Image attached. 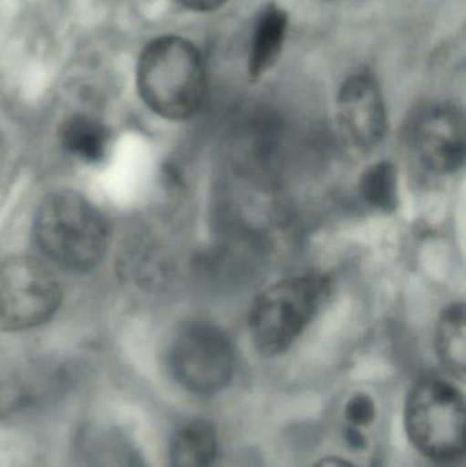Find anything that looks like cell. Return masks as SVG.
Listing matches in <instances>:
<instances>
[{
  "label": "cell",
  "instance_id": "cell-1",
  "mask_svg": "<svg viewBox=\"0 0 466 467\" xmlns=\"http://www.w3.org/2000/svg\"><path fill=\"white\" fill-rule=\"evenodd\" d=\"M137 89L145 106L164 119L193 117L205 96L202 54L180 36L155 38L140 57Z\"/></svg>",
  "mask_w": 466,
  "mask_h": 467
},
{
  "label": "cell",
  "instance_id": "cell-2",
  "mask_svg": "<svg viewBox=\"0 0 466 467\" xmlns=\"http://www.w3.org/2000/svg\"><path fill=\"white\" fill-rule=\"evenodd\" d=\"M41 252L57 265L88 271L109 247V227L98 208L76 192H55L41 202L33 223Z\"/></svg>",
  "mask_w": 466,
  "mask_h": 467
},
{
  "label": "cell",
  "instance_id": "cell-3",
  "mask_svg": "<svg viewBox=\"0 0 466 467\" xmlns=\"http://www.w3.org/2000/svg\"><path fill=\"white\" fill-rule=\"evenodd\" d=\"M328 290L327 280L316 275L287 277L265 288L248 316L257 350L270 357L289 350L319 312Z\"/></svg>",
  "mask_w": 466,
  "mask_h": 467
},
{
  "label": "cell",
  "instance_id": "cell-4",
  "mask_svg": "<svg viewBox=\"0 0 466 467\" xmlns=\"http://www.w3.org/2000/svg\"><path fill=\"white\" fill-rule=\"evenodd\" d=\"M405 428L420 454L451 462L465 449V405L461 392L448 381L429 378L410 389L405 405Z\"/></svg>",
  "mask_w": 466,
  "mask_h": 467
},
{
  "label": "cell",
  "instance_id": "cell-5",
  "mask_svg": "<svg viewBox=\"0 0 466 467\" xmlns=\"http://www.w3.org/2000/svg\"><path fill=\"white\" fill-rule=\"evenodd\" d=\"M60 302L57 277L37 258L16 255L0 264V328L26 331L43 326Z\"/></svg>",
  "mask_w": 466,
  "mask_h": 467
},
{
  "label": "cell",
  "instance_id": "cell-6",
  "mask_svg": "<svg viewBox=\"0 0 466 467\" xmlns=\"http://www.w3.org/2000/svg\"><path fill=\"white\" fill-rule=\"evenodd\" d=\"M170 370L192 394H218L234 376L235 353L227 335L208 323L186 326L175 337L169 354Z\"/></svg>",
  "mask_w": 466,
  "mask_h": 467
},
{
  "label": "cell",
  "instance_id": "cell-7",
  "mask_svg": "<svg viewBox=\"0 0 466 467\" xmlns=\"http://www.w3.org/2000/svg\"><path fill=\"white\" fill-rule=\"evenodd\" d=\"M413 150L427 170L453 174L465 159V123L461 111L450 104L424 107L410 129Z\"/></svg>",
  "mask_w": 466,
  "mask_h": 467
},
{
  "label": "cell",
  "instance_id": "cell-8",
  "mask_svg": "<svg viewBox=\"0 0 466 467\" xmlns=\"http://www.w3.org/2000/svg\"><path fill=\"white\" fill-rule=\"evenodd\" d=\"M336 117L342 136L358 150L377 147L388 131V112L379 85L368 71L353 74L337 96Z\"/></svg>",
  "mask_w": 466,
  "mask_h": 467
},
{
  "label": "cell",
  "instance_id": "cell-9",
  "mask_svg": "<svg viewBox=\"0 0 466 467\" xmlns=\"http://www.w3.org/2000/svg\"><path fill=\"white\" fill-rule=\"evenodd\" d=\"M62 375L30 369L0 381V421L16 422L40 413L63 391Z\"/></svg>",
  "mask_w": 466,
  "mask_h": 467
},
{
  "label": "cell",
  "instance_id": "cell-10",
  "mask_svg": "<svg viewBox=\"0 0 466 467\" xmlns=\"http://www.w3.org/2000/svg\"><path fill=\"white\" fill-rule=\"evenodd\" d=\"M76 449L81 467H148L133 441L112 425H85Z\"/></svg>",
  "mask_w": 466,
  "mask_h": 467
},
{
  "label": "cell",
  "instance_id": "cell-11",
  "mask_svg": "<svg viewBox=\"0 0 466 467\" xmlns=\"http://www.w3.org/2000/svg\"><path fill=\"white\" fill-rule=\"evenodd\" d=\"M287 25L289 16L276 3H268L260 10L254 24L249 57V76L252 79L262 78L278 62L286 40Z\"/></svg>",
  "mask_w": 466,
  "mask_h": 467
},
{
  "label": "cell",
  "instance_id": "cell-12",
  "mask_svg": "<svg viewBox=\"0 0 466 467\" xmlns=\"http://www.w3.org/2000/svg\"><path fill=\"white\" fill-rule=\"evenodd\" d=\"M218 461V431L208 420L181 425L170 441L169 467H213Z\"/></svg>",
  "mask_w": 466,
  "mask_h": 467
},
{
  "label": "cell",
  "instance_id": "cell-13",
  "mask_svg": "<svg viewBox=\"0 0 466 467\" xmlns=\"http://www.w3.org/2000/svg\"><path fill=\"white\" fill-rule=\"evenodd\" d=\"M59 137L66 152L85 163H98L109 150V130L92 115H70L60 126Z\"/></svg>",
  "mask_w": 466,
  "mask_h": 467
},
{
  "label": "cell",
  "instance_id": "cell-14",
  "mask_svg": "<svg viewBox=\"0 0 466 467\" xmlns=\"http://www.w3.org/2000/svg\"><path fill=\"white\" fill-rule=\"evenodd\" d=\"M465 307L453 304L438 320L435 346L443 367L459 379H464L466 362Z\"/></svg>",
  "mask_w": 466,
  "mask_h": 467
},
{
  "label": "cell",
  "instance_id": "cell-15",
  "mask_svg": "<svg viewBox=\"0 0 466 467\" xmlns=\"http://www.w3.org/2000/svg\"><path fill=\"white\" fill-rule=\"evenodd\" d=\"M361 199L380 213H393L399 204V175L388 161H379L361 175L358 183Z\"/></svg>",
  "mask_w": 466,
  "mask_h": 467
},
{
  "label": "cell",
  "instance_id": "cell-16",
  "mask_svg": "<svg viewBox=\"0 0 466 467\" xmlns=\"http://www.w3.org/2000/svg\"><path fill=\"white\" fill-rule=\"evenodd\" d=\"M344 414L350 427H368L377 419V405L368 394L357 392L347 400Z\"/></svg>",
  "mask_w": 466,
  "mask_h": 467
},
{
  "label": "cell",
  "instance_id": "cell-17",
  "mask_svg": "<svg viewBox=\"0 0 466 467\" xmlns=\"http://www.w3.org/2000/svg\"><path fill=\"white\" fill-rule=\"evenodd\" d=\"M213 467H264L263 461L252 451H238L224 458L222 462L216 461Z\"/></svg>",
  "mask_w": 466,
  "mask_h": 467
},
{
  "label": "cell",
  "instance_id": "cell-18",
  "mask_svg": "<svg viewBox=\"0 0 466 467\" xmlns=\"http://www.w3.org/2000/svg\"><path fill=\"white\" fill-rule=\"evenodd\" d=\"M178 2L189 10L204 13V11H212L222 7L227 0H178Z\"/></svg>",
  "mask_w": 466,
  "mask_h": 467
},
{
  "label": "cell",
  "instance_id": "cell-19",
  "mask_svg": "<svg viewBox=\"0 0 466 467\" xmlns=\"http://www.w3.org/2000/svg\"><path fill=\"white\" fill-rule=\"evenodd\" d=\"M345 439H347V443H349L350 447L356 450H361L366 447V438H364L363 433L360 432L358 428L355 427H347V432H345Z\"/></svg>",
  "mask_w": 466,
  "mask_h": 467
},
{
  "label": "cell",
  "instance_id": "cell-20",
  "mask_svg": "<svg viewBox=\"0 0 466 467\" xmlns=\"http://www.w3.org/2000/svg\"><path fill=\"white\" fill-rule=\"evenodd\" d=\"M312 467H356L353 463L347 462V461L341 460V458H325V460L319 461L316 465Z\"/></svg>",
  "mask_w": 466,
  "mask_h": 467
}]
</instances>
